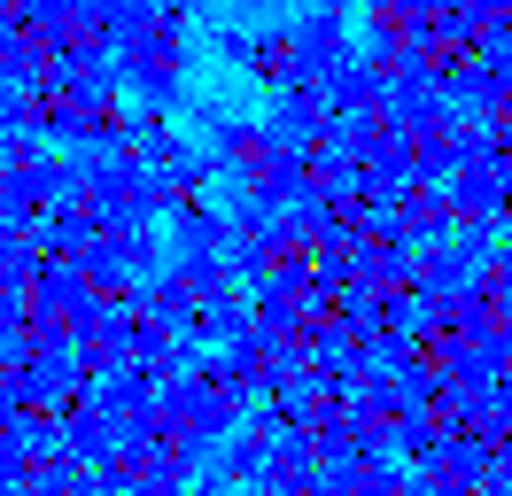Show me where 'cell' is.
<instances>
[{
    "label": "cell",
    "mask_w": 512,
    "mask_h": 496,
    "mask_svg": "<svg viewBox=\"0 0 512 496\" xmlns=\"http://www.w3.org/2000/svg\"><path fill=\"white\" fill-rule=\"evenodd\" d=\"M179 496H194V489H179Z\"/></svg>",
    "instance_id": "cell-6"
},
{
    "label": "cell",
    "mask_w": 512,
    "mask_h": 496,
    "mask_svg": "<svg viewBox=\"0 0 512 496\" xmlns=\"http://www.w3.org/2000/svg\"><path fill=\"white\" fill-rule=\"evenodd\" d=\"M256 132L272 140V148H311L326 132V101L319 86H272V109L256 117Z\"/></svg>",
    "instance_id": "cell-2"
},
{
    "label": "cell",
    "mask_w": 512,
    "mask_h": 496,
    "mask_svg": "<svg viewBox=\"0 0 512 496\" xmlns=\"http://www.w3.org/2000/svg\"><path fill=\"white\" fill-rule=\"evenodd\" d=\"M218 55L233 62V70H249V31H233V24H225V31H218Z\"/></svg>",
    "instance_id": "cell-5"
},
{
    "label": "cell",
    "mask_w": 512,
    "mask_h": 496,
    "mask_svg": "<svg viewBox=\"0 0 512 496\" xmlns=\"http://www.w3.org/2000/svg\"><path fill=\"white\" fill-rule=\"evenodd\" d=\"M0 140H32V93L0 86Z\"/></svg>",
    "instance_id": "cell-4"
},
{
    "label": "cell",
    "mask_w": 512,
    "mask_h": 496,
    "mask_svg": "<svg viewBox=\"0 0 512 496\" xmlns=\"http://www.w3.org/2000/svg\"><path fill=\"white\" fill-rule=\"evenodd\" d=\"M280 31H288V86H319L326 70L350 55V16H342V8L280 16Z\"/></svg>",
    "instance_id": "cell-1"
},
{
    "label": "cell",
    "mask_w": 512,
    "mask_h": 496,
    "mask_svg": "<svg viewBox=\"0 0 512 496\" xmlns=\"http://www.w3.org/2000/svg\"><path fill=\"white\" fill-rule=\"evenodd\" d=\"M388 442H396V450H404V465H419V473L443 458V427H435L427 411H419V419H396V434H388Z\"/></svg>",
    "instance_id": "cell-3"
}]
</instances>
